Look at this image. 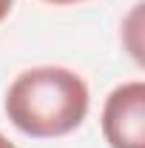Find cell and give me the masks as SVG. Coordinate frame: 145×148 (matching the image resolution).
I'll return each mask as SVG.
<instances>
[{"instance_id":"6da1fadb","label":"cell","mask_w":145,"mask_h":148,"mask_svg":"<svg viewBox=\"0 0 145 148\" xmlns=\"http://www.w3.org/2000/svg\"><path fill=\"white\" fill-rule=\"evenodd\" d=\"M91 94L85 80L66 66H34L20 71L6 91V117L34 140L66 137L88 117Z\"/></svg>"},{"instance_id":"7a4b0ae2","label":"cell","mask_w":145,"mask_h":148,"mask_svg":"<svg viewBox=\"0 0 145 148\" xmlns=\"http://www.w3.org/2000/svg\"><path fill=\"white\" fill-rule=\"evenodd\" d=\"M103 137L108 148H145V83H120L103 103Z\"/></svg>"},{"instance_id":"3957f363","label":"cell","mask_w":145,"mask_h":148,"mask_svg":"<svg viewBox=\"0 0 145 148\" xmlns=\"http://www.w3.org/2000/svg\"><path fill=\"white\" fill-rule=\"evenodd\" d=\"M12 6H14V0H0V23L9 17V12H12Z\"/></svg>"},{"instance_id":"277c9868","label":"cell","mask_w":145,"mask_h":148,"mask_svg":"<svg viewBox=\"0 0 145 148\" xmlns=\"http://www.w3.org/2000/svg\"><path fill=\"white\" fill-rule=\"evenodd\" d=\"M43 3H51V6H74V3H83V0H43Z\"/></svg>"},{"instance_id":"5b68a950","label":"cell","mask_w":145,"mask_h":148,"mask_svg":"<svg viewBox=\"0 0 145 148\" xmlns=\"http://www.w3.org/2000/svg\"><path fill=\"white\" fill-rule=\"evenodd\" d=\"M0 148H17V145H14L9 137H3V134H0Z\"/></svg>"}]
</instances>
